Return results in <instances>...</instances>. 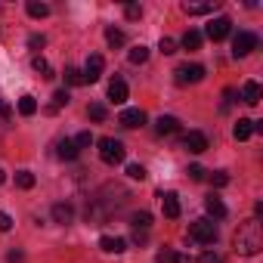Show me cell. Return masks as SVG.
Masks as SVG:
<instances>
[{"label": "cell", "instance_id": "obj_1", "mask_svg": "<svg viewBox=\"0 0 263 263\" xmlns=\"http://www.w3.org/2000/svg\"><path fill=\"white\" fill-rule=\"evenodd\" d=\"M232 241H235V251H238V254H245V257H254V254H260V248H263L260 220H248V223H241Z\"/></svg>", "mask_w": 263, "mask_h": 263}, {"label": "cell", "instance_id": "obj_2", "mask_svg": "<svg viewBox=\"0 0 263 263\" xmlns=\"http://www.w3.org/2000/svg\"><path fill=\"white\" fill-rule=\"evenodd\" d=\"M124 155H127V149H124L121 140H111V137H102V140H99V158H102L105 164H121Z\"/></svg>", "mask_w": 263, "mask_h": 263}, {"label": "cell", "instance_id": "obj_3", "mask_svg": "<svg viewBox=\"0 0 263 263\" xmlns=\"http://www.w3.org/2000/svg\"><path fill=\"white\" fill-rule=\"evenodd\" d=\"M189 238L198 245H214L217 241V223L214 220H195L189 226Z\"/></svg>", "mask_w": 263, "mask_h": 263}, {"label": "cell", "instance_id": "obj_4", "mask_svg": "<svg viewBox=\"0 0 263 263\" xmlns=\"http://www.w3.org/2000/svg\"><path fill=\"white\" fill-rule=\"evenodd\" d=\"M257 34H251V31H238L235 37H232V56L235 59H241V56H248V53H254L257 50Z\"/></svg>", "mask_w": 263, "mask_h": 263}, {"label": "cell", "instance_id": "obj_5", "mask_svg": "<svg viewBox=\"0 0 263 263\" xmlns=\"http://www.w3.org/2000/svg\"><path fill=\"white\" fill-rule=\"evenodd\" d=\"M229 31H232V22H229L226 16H217V19H214V22H208V28H204V34H208L211 41H223Z\"/></svg>", "mask_w": 263, "mask_h": 263}, {"label": "cell", "instance_id": "obj_6", "mask_svg": "<svg viewBox=\"0 0 263 263\" xmlns=\"http://www.w3.org/2000/svg\"><path fill=\"white\" fill-rule=\"evenodd\" d=\"M174 74H177V84H198V81H204V68L201 65H180Z\"/></svg>", "mask_w": 263, "mask_h": 263}, {"label": "cell", "instance_id": "obj_7", "mask_svg": "<svg viewBox=\"0 0 263 263\" xmlns=\"http://www.w3.org/2000/svg\"><path fill=\"white\" fill-rule=\"evenodd\" d=\"M102 68H105L102 56H99V53H93V56L87 59V65H84V81H87V84L99 81V78H102Z\"/></svg>", "mask_w": 263, "mask_h": 263}, {"label": "cell", "instance_id": "obj_8", "mask_svg": "<svg viewBox=\"0 0 263 263\" xmlns=\"http://www.w3.org/2000/svg\"><path fill=\"white\" fill-rule=\"evenodd\" d=\"M118 121H121L124 127L134 130V127H143V124H146V111H143V108H124Z\"/></svg>", "mask_w": 263, "mask_h": 263}, {"label": "cell", "instance_id": "obj_9", "mask_svg": "<svg viewBox=\"0 0 263 263\" xmlns=\"http://www.w3.org/2000/svg\"><path fill=\"white\" fill-rule=\"evenodd\" d=\"M158 198H161V211H164V217L177 220V217H180V198H177V192H161Z\"/></svg>", "mask_w": 263, "mask_h": 263}, {"label": "cell", "instance_id": "obj_10", "mask_svg": "<svg viewBox=\"0 0 263 263\" xmlns=\"http://www.w3.org/2000/svg\"><path fill=\"white\" fill-rule=\"evenodd\" d=\"M183 146H186L189 152L201 155V152L208 149V137H204V134H198V130H189V134H186V140H183Z\"/></svg>", "mask_w": 263, "mask_h": 263}, {"label": "cell", "instance_id": "obj_11", "mask_svg": "<svg viewBox=\"0 0 263 263\" xmlns=\"http://www.w3.org/2000/svg\"><path fill=\"white\" fill-rule=\"evenodd\" d=\"M108 99H111L115 105H124V102H127V84H124L121 78H111V81H108Z\"/></svg>", "mask_w": 263, "mask_h": 263}, {"label": "cell", "instance_id": "obj_12", "mask_svg": "<svg viewBox=\"0 0 263 263\" xmlns=\"http://www.w3.org/2000/svg\"><path fill=\"white\" fill-rule=\"evenodd\" d=\"M53 220H56L59 226H68V223L74 220V208H71L68 201H59V204H53Z\"/></svg>", "mask_w": 263, "mask_h": 263}, {"label": "cell", "instance_id": "obj_13", "mask_svg": "<svg viewBox=\"0 0 263 263\" xmlns=\"http://www.w3.org/2000/svg\"><path fill=\"white\" fill-rule=\"evenodd\" d=\"M56 155L62 158V161H74L81 152H78V146H74V140H59L56 143Z\"/></svg>", "mask_w": 263, "mask_h": 263}, {"label": "cell", "instance_id": "obj_14", "mask_svg": "<svg viewBox=\"0 0 263 263\" xmlns=\"http://www.w3.org/2000/svg\"><path fill=\"white\" fill-rule=\"evenodd\" d=\"M155 130H158L161 137H164V134H177V130H180V121H177L174 115H161V118L155 121Z\"/></svg>", "mask_w": 263, "mask_h": 263}, {"label": "cell", "instance_id": "obj_15", "mask_svg": "<svg viewBox=\"0 0 263 263\" xmlns=\"http://www.w3.org/2000/svg\"><path fill=\"white\" fill-rule=\"evenodd\" d=\"M99 248H102L105 254H121V251H127V241H124V238H111V235H102V238H99Z\"/></svg>", "mask_w": 263, "mask_h": 263}, {"label": "cell", "instance_id": "obj_16", "mask_svg": "<svg viewBox=\"0 0 263 263\" xmlns=\"http://www.w3.org/2000/svg\"><path fill=\"white\" fill-rule=\"evenodd\" d=\"M204 208H208V214H211L214 220H223V217H226V204H223L217 195H208V198H204Z\"/></svg>", "mask_w": 263, "mask_h": 263}, {"label": "cell", "instance_id": "obj_17", "mask_svg": "<svg viewBox=\"0 0 263 263\" xmlns=\"http://www.w3.org/2000/svg\"><path fill=\"white\" fill-rule=\"evenodd\" d=\"M241 99H245L248 105H257V102H260V84H257V81H248V84L241 87Z\"/></svg>", "mask_w": 263, "mask_h": 263}, {"label": "cell", "instance_id": "obj_18", "mask_svg": "<svg viewBox=\"0 0 263 263\" xmlns=\"http://www.w3.org/2000/svg\"><path fill=\"white\" fill-rule=\"evenodd\" d=\"M254 134V121L251 118H238V124H235V130H232V137L235 140H248Z\"/></svg>", "mask_w": 263, "mask_h": 263}, {"label": "cell", "instance_id": "obj_19", "mask_svg": "<svg viewBox=\"0 0 263 263\" xmlns=\"http://www.w3.org/2000/svg\"><path fill=\"white\" fill-rule=\"evenodd\" d=\"M25 10H28L31 19H47V16H50V7H47V4H37V0H31Z\"/></svg>", "mask_w": 263, "mask_h": 263}, {"label": "cell", "instance_id": "obj_20", "mask_svg": "<svg viewBox=\"0 0 263 263\" xmlns=\"http://www.w3.org/2000/svg\"><path fill=\"white\" fill-rule=\"evenodd\" d=\"M34 111H37V99H34V96H22V99H19V115L31 118Z\"/></svg>", "mask_w": 263, "mask_h": 263}, {"label": "cell", "instance_id": "obj_21", "mask_svg": "<svg viewBox=\"0 0 263 263\" xmlns=\"http://www.w3.org/2000/svg\"><path fill=\"white\" fill-rule=\"evenodd\" d=\"M149 226H152V214H149V211L134 214V229H137V232H146Z\"/></svg>", "mask_w": 263, "mask_h": 263}, {"label": "cell", "instance_id": "obj_22", "mask_svg": "<svg viewBox=\"0 0 263 263\" xmlns=\"http://www.w3.org/2000/svg\"><path fill=\"white\" fill-rule=\"evenodd\" d=\"M127 59L134 62V65H143V62L149 59V47H143V44H140V47H134V50L127 53Z\"/></svg>", "mask_w": 263, "mask_h": 263}, {"label": "cell", "instance_id": "obj_23", "mask_svg": "<svg viewBox=\"0 0 263 263\" xmlns=\"http://www.w3.org/2000/svg\"><path fill=\"white\" fill-rule=\"evenodd\" d=\"M183 47L186 50H201V31H186L183 34Z\"/></svg>", "mask_w": 263, "mask_h": 263}, {"label": "cell", "instance_id": "obj_24", "mask_svg": "<svg viewBox=\"0 0 263 263\" xmlns=\"http://www.w3.org/2000/svg\"><path fill=\"white\" fill-rule=\"evenodd\" d=\"M183 10H186L189 16H204V13H211L214 7H211V4H183Z\"/></svg>", "mask_w": 263, "mask_h": 263}, {"label": "cell", "instance_id": "obj_25", "mask_svg": "<svg viewBox=\"0 0 263 263\" xmlns=\"http://www.w3.org/2000/svg\"><path fill=\"white\" fill-rule=\"evenodd\" d=\"M105 41H108V47H124V31L121 28H108L105 31Z\"/></svg>", "mask_w": 263, "mask_h": 263}, {"label": "cell", "instance_id": "obj_26", "mask_svg": "<svg viewBox=\"0 0 263 263\" xmlns=\"http://www.w3.org/2000/svg\"><path fill=\"white\" fill-rule=\"evenodd\" d=\"M31 65H34V71H41L44 78H53V68H50V62H47L44 56H34V59H31Z\"/></svg>", "mask_w": 263, "mask_h": 263}, {"label": "cell", "instance_id": "obj_27", "mask_svg": "<svg viewBox=\"0 0 263 263\" xmlns=\"http://www.w3.org/2000/svg\"><path fill=\"white\" fill-rule=\"evenodd\" d=\"M16 186H19V189H31V186H34V174H31V171H19V174H16Z\"/></svg>", "mask_w": 263, "mask_h": 263}, {"label": "cell", "instance_id": "obj_28", "mask_svg": "<svg viewBox=\"0 0 263 263\" xmlns=\"http://www.w3.org/2000/svg\"><path fill=\"white\" fill-rule=\"evenodd\" d=\"M65 81H68V84H74V87L87 84V81H84V71H81V68H65Z\"/></svg>", "mask_w": 263, "mask_h": 263}, {"label": "cell", "instance_id": "obj_29", "mask_svg": "<svg viewBox=\"0 0 263 263\" xmlns=\"http://www.w3.org/2000/svg\"><path fill=\"white\" fill-rule=\"evenodd\" d=\"M62 105H68V90H56V93H53V105H50V111H59Z\"/></svg>", "mask_w": 263, "mask_h": 263}, {"label": "cell", "instance_id": "obj_30", "mask_svg": "<svg viewBox=\"0 0 263 263\" xmlns=\"http://www.w3.org/2000/svg\"><path fill=\"white\" fill-rule=\"evenodd\" d=\"M10 121H13V108L7 105L4 93H0V124H10Z\"/></svg>", "mask_w": 263, "mask_h": 263}, {"label": "cell", "instance_id": "obj_31", "mask_svg": "<svg viewBox=\"0 0 263 263\" xmlns=\"http://www.w3.org/2000/svg\"><path fill=\"white\" fill-rule=\"evenodd\" d=\"M158 50H161L164 56H174V53H177V41H174V37H161V44H158Z\"/></svg>", "mask_w": 263, "mask_h": 263}, {"label": "cell", "instance_id": "obj_32", "mask_svg": "<svg viewBox=\"0 0 263 263\" xmlns=\"http://www.w3.org/2000/svg\"><path fill=\"white\" fill-rule=\"evenodd\" d=\"M127 177L130 180H146V167L143 164H127Z\"/></svg>", "mask_w": 263, "mask_h": 263}, {"label": "cell", "instance_id": "obj_33", "mask_svg": "<svg viewBox=\"0 0 263 263\" xmlns=\"http://www.w3.org/2000/svg\"><path fill=\"white\" fill-rule=\"evenodd\" d=\"M74 146H78V152H81V149H87V146H93V134H90V130H84V134H78Z\"/></svg>", "mask_w": 263, "mask_h": 263}, {"label": "cell", "instance_id": "obj_34", "mask_svg": "<svg viewBox=\"0 0 263 263\" xmlns=\"http://www.w3.org/2000/svg\"><path fill=\"white\" fill-rule=\"evenodd\" d=\"M105 115H108V111H105V105H99V102H93V105H90V118H93V121H105Z\"/></svg>", "mask_w": 263, "mask_h": 263}, {"label": "cell", "instance_id": "obj_35", "mask_svg": "<svg viewBox=\"0 0 263 263\" xmlns=\"http://www.w3.org/2000/svg\"><path fill=\"white\" fill-rule=\"evenodd\" d=\"M124 16H127V19H140V16H143V7H140V4H127V7H124Z\"/></svg>", "mask_w": 263, "mask_h": 263}, {"label": "cell", "instance_id": "obj_36", "mask_svg": "<svg viewBox=\"0 0 263 263\" xmlns=\"http://www.w3.org/2000/svg\"><path fill=\"white\" fill-rule=\"evenodd\" d=\"M13 229V217L7 211H0V232H10Z\"/></svg>", "mask_w": 263, "mask_h": 263}, {"label": "cell", "instance_id": "obj_37", "mask_svg": "<svg viewBox=\"0 0 263 263\" xmlns=\"http://www.w3.org/2000/svg\"><path fill=\"white\" fill-rule=\"evenodd\" d=\"M44 44H47V37H44V34H31V37H28V47H31V50H41Z\"/></svg>", "mask_w": 263, "mask_h": 263}, {"label": "cell", "instance_id": "obj_38", "mask_svg": "<svg viewBox=\"0 0 263 263\" xmlns=\"http://www.w3.org/2000/svg\"><path fill=\"white\" fill-rule=\"evenodd\" d=\"M211 183H214V186L220 189V186H226V183H229V174H223V171H217V174L211 177Z\"/></svg>", "mask_w": 263, "mask_h": 263}, {"label": "cell", "instance_id": "obj_39", "mask_svg": "<svg viewBox=\"0 0 263 263\" xmlns=\"http://www.w3.org/2000/svg\"><path fill=\"white\" fill-rule=\"evenodd\" d=\"M201 263H223V257L214 254V251H204V254H201Z\"/></svg>", "mask_w": 263, "mask_h": 263}, {"label": "cell", "instance_id": "obj_40", "mask_svg": "<svg viewBox=\"0 0 263 263\" xmlns=\"http://www.w3.org/2000/svg\"><path fill=\"white\" fill-rule=\"evenodd\" d=\"M155 260H158V263H171V260H174V251H167V248H164V251H158V254H155Z\"/></svg>", "mask_w": 263, "mask_h": 263}, {"label": "cell", "instance_id": "obj_41", "mask_svg": "<svg viewBox=\"0 0 263 263\" xmlns=\"http://www.w3.org/2000/svg\"><path fill=\"white\" fill-rule=\"evenodd\" d=\"M232 102H235V90H232V87H229V90H226V93H223V108H229V105H232Z\"/></svg>", "mask_w": 263, "mask_h": 263}, {"label": "cell", "instance_id": "obj_42", "mask_svg": "<svg viewBox=\"0 0 263 263\" xmlns=\"http://www.w3.org/2000/svg\"><path fill=\"white\" fill-rule=\"evenodd\" d=\"M189 177H192V180H204V167L192 164V167H189Z\"/></svg>", "mask_w": 263, "mask_h": 263}, {"label": "cell", "instance_id": "obj_43", "mask_svg": "<svg viewBox=\"0 0 263 263\" xmlns=\"http://www.w3.org/2000/svg\"><path fill=\"white\" fill-rule=\"evenodd\" d=\"M22 260H25L22 251H10V263H22Z\"/></svg>", "mask_w": 263, "mask_h": 263}, {"label": "cell", "instance_id": "obj_44", "mask_svg": "<svg viewBox=\"0 0 263 263\" xmlns=\"http://www.w3.org/2000/svg\"><path fill=\"white\" fill-rule=\"evenodd\" d=\"M260 217H263V201L254 204V220H260Z\"/></svg>", "mask_w": 263, "mask_h": 263}, {"label": "cell", "instance_id": "obj_45", "mask_svg": "<svg viewBox=\"0 0 263 263\" xmlns=\"http://www.w3.org/2000/svg\"><path fill=\"white\" fill-rule=\"evenodd\" d=\"M174 263H192V257H186V254H174Z\"/></svg>", "mask_w": 263, "mask_h": 263}, {"label": "cell", "instance_id": "obj_46", "mask_svg": "<svg viewBox=\"0 0 263 263\" xmlns=\"http://www.w3.org/2000/svg\"><path fill=\"white\" fill-rule=\"evenodd\" d=\"M4 180H7V177H4V171H0V183H4Z\"/></svg>", "mask_w": 263, "mask_h": 263}]
</instances>
